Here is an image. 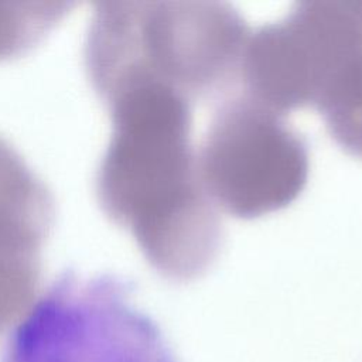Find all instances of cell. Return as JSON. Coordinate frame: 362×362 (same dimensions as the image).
<instances>
[{
  "label": "cell",
  "mask_w": 362,
  "mask_h": 362,
  "mask_svg": "<svg viewBox=\"0 0 362 362\" xmlns=\"http://www.w3.org/2000/svg\"><path fill=\"white\" fill-rule=\"evenodd\" d=\"M161 351L122 281L68 273L28 307L6 362H164Z\"/></svg>",
  "instance_id": "6da1fadb"
},
{
  "label": "cell",
  "mask_w": 362,
  "mask_h": 362,
  "mask_svg": "<svg viewBox=\"0 0 362 362\" xmlns=\"http://www.w3.org/2000/svg\"><path fill=\"white\" fill-rule=\"evenodd\" d=\"M52 219L49 191L0 139V252L38 259Z\"/></svg>",
  "instance_id": "7a4b0ae2"
},
{
  "label": "cell",
  "mask_w": 362,
  "mask_h": 362,
  "mask_svg": "<svg viewBox=\"0 0 362 362\" xmlns=\"http://www.w3.org/2000/svg\"><path fill=\"white\" fill-rule=\"evenodd\" d=\"M69 7V3H0V61L41 41Z\"/></svg>",
  "instance_id": "3957f363"
},
{
  "label": "cell",
  "mask_w": 362,
  "mask_h": 362,
  "mask_svg": "<svg viewBox=\"0 0 362 362\" xmlns=\"http://www.w3.org/2000/svg\"><path fill=\"white\" fill-rule=\"evenodd\" d=\"M38 277L40 259L0 252V324L30 303Z\"/></svg>",
  "instance_id": "277c9868"
}]
</instances>
